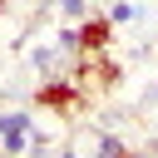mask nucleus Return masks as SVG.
<instances>
[{
	"mask_svg": "<svg viewBox=\"0 0 158 158\" xmlns=\"http://www.w3.org/2000/svg\"><path fill=\"white\" fill-rule=\"evenodd\" d=\"M35 114L30 109H5L0 114V153H30V133H35Z\"/></svg>",
	"mask_w": 158,
	"mask_h": 158,
	"instance_id": "2",
	"label": "nucleus"
},
{
	"mask_svg": "<svg viewBox=\"0 0 158 158\" xmlns=\"http://www.w3.org/2000/svg\"><path fill=\"white\" fill-rule=\"evenodd\" d=\"M5 10H10V0H0V15H5Z\"/></svg>",
	"mask_w": 158,
	"mask_h": 158,
	"instance_id": "11",
	"label": "nucleus"
},
{
	"mask_svg": "<svg viewBox=\"0 0 158 158\" xmlns=\"http://www.w3.org/2000/svg\"><path fill=\"white\" fill-rule=\"evenodd\" d=\"M44 148H49V133L35 128V133H30V153H44Z\"/></svg>",
	"mask_w": 158,
	"mask_h": 158,
	"instance_id": "9",
	"label": "nucleus"
},
{
	"mask_svg": "<svg viewBox=\"0 0 158 158\" xmlns=\"http://www.w3.org/2000/svg\"><path fill=\"white\" fill-rule=\"evenodd\" d=\"M54 44H59L64 54H79V25H74V20H64V25H59V35H54Z\"/></svg>",
	"mask_w": 158,
	"mask_h": 158,
	"instance_id": "5",
	"label": "nucleus"
},
{
	"mask_svg": "<svg viewBox=\"0 0 158 158\" xmlns=\"http://www.w3.org/2000/svg\"><path fill=\"white\" fill-rule=\"evenodd\" d=\"M104 15H109L114 25H128V20L138 15V5H133V0H109V10H104Z\"/></svg>",
	"mask_w": 158,
	"mask_h": 158,
	"instance_id": "6",
	"label": "nucleus"
},
{
	"mask_svg": "<svg viewBox=\"0 0 158 158\" xmlns=\"http://www.w3.org/2000/svg\"><path fill=\"white\" fill-rule=\"evenodd\" d=\"M35 104H40V109H49V114H59V118H69V114H79V109H84V79H74L69 69L44 74V79H40V89H35Z\"/></svg>",
	"mask_w": 158,
	"mask_h": 158,
	"instance_id": "1",
	"label": "nucleus"
},
{
	"mask_svg": "<svg viewBox=\"0 0 158 158\" xmlns=\"http://www.w3.org/2000/svg\"><path fill=\"white\" fill-rule=\"evenodd\" d=\"M30 69L44 79V74H59V69H69V54L59 49V44H35L30 49Z\"/></svg>",
	"mask_w": 158,
	"mask_h": 158,
	"instance_id": "4",
	"label": "nucleus"
},
{
	"mask_svg": "<svg viewBox=\"0 0 158 158\" xmlns=\"http://www.w3.org/2000/svg\"><path fill=\"white\" fill-rule=\"evenodd\" d=\"M148 99H153V104H158V84H153V94H148Z\"/></svg>",
	"mask_w": 158,
	"mask_h": 158,
	"instance_id": "10",
	"label": "nucleus"
},
{
	"mask_svg": "<svg viewBox=\"0 0 158 158\" xmlns=\"http://www.w3.org/2000/svg\"><path fill=\"white\" fill-rule=\"evenodd\" d=\"M114 20L109 15H84L79 20V54H99V49H109L114 44Z\"/></svg>",
	"mask_w": 158,
	"mask_h": 158,
	"instance_id": "3",
	"label": "nucleus"
},
{
	"mask_svg": "<svg viewBox=\"0 0 158 158\" xmlns=\"http://www.w3.org/2000/svg\"><path fill=\"white\" fill-rule=\"evenodd\" d=\"M94 148H99V153H118V158H123V153H128V138H123V133H99V138H94Z\"/></svg>",
	"mask_w": 158,
	"mask_h": 158,
	"instance_id": "7",
	"label": "nucleus"
},
{
	"mask_svg": "<svg viewBox=\"0 0 158 158\" xmlns=\"http://www.w3.org/2000/svg\"><path fill=\"white\" fill-rule=\"evenodd\" d=\"M59 15H64V20H74V25H79V20H84V15H89V0H59Z\"/></svg>",
	"mask_w": 158,
	"mask_h": 158,
	"instance_id": "8",
	"label": "nucleus"
}]
</instances>
